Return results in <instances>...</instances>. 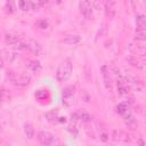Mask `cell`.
Instances as JSON below:
<instances>
[{
    "instance_id": "obj_15",
    "label": "cell",
    "mask_w": 146,
    "mask_h": 146,
    "mask_svg": "<svg viewBox=\"0 0 146 146\" xmlns=\"http://www.w3.org/2000/svg\"><path fill=\"white\" fill-rule=\"evenodd\" d=\"M75 113H76L78 120H81L82 122H90V121L92 120V116H91L89 113L84 112V111H78V112H75Z\"/></svg>"
},
{
    "instance_id": "obj_28",
    "label": "cell",
    "mask_w": 146,
    "mask_h": 146,
    "mask_svg": "<svg viewBox=\"0 0 146 146\" xmlns=\"http://www.w3.org/2000/svg\"><path fill=\"white\" fill-rule=\"evenodd\" d=\"M137 144H138V146H145V143H144V140H143L141 137H139L137 139Z\"/></svg>"
},
{
    "instance_id": "obj_23",
    "label": "cell",
    "mask_w": 146,
    "mask_h": 146,
    "mask_svg": "<svg viewBox=\"0 0 146 146\" xmlns=\"http://www.w3.org/2000/svg\"><path fill=\"white\" fill-rule=\"evenodd\" d=\"M36 25H38V27H39V29L44 30V29H47V27H48V22H47L46 19H40V21H38V22H36Z\"/></svg>"
},
{
    "instance_id": "obj_11",
    "label": "cell",
    "mask_w": 146,
    "mask_h": 146,
    "mask_svg": "<svg viewBox=\"0 0 146 146\" xmlns=\"http://www.w3.org/2000/svg\"><path fill=\"white\" fill-rule=\"evenodd\" d=\"M129 92V88L127 86V82L123 78H120L117 80V94L120 96H123V95H127Z\"/></svg>"
},
{
    "instance_id": "obj_5",
    "label": "cell",
    "mask_w": 146,
    "mask_h": 146,
    "mask_svg": "<svg viewBox=\"0 0 146 146\" xmlns=\"http://www.w3.org/2000/svg\"><path fill=\"white\" fill-rule=\"evenodd\" d=\"M79 9L81 11V14L83 15L84 18L87 19H91L92 16H94V13H92V6H91V2L89 1H81L79 2Z\"/></svg>"
},
{
    "instance_id": "obj_29",
    "label": "cell",
    "mask_w": 146,
    "mask_h": 146,
    "mask_svg": "<svg viewBox=\"0 0 146 146\" xmlns=\"http://www.w3.org/2000/svg\"><path fill=\"white\" fill-rule=\"evenodd\" d=\"M2 67V59H1V57H0V68Z\"/></svg>"
},
{
    "instance_id": "obj_4",
    "label": "cell",
    "mask_w": 146,
    "mask_h": 146,
    "mask_svg": "<svg viewBox=\"0 0 146 146\" xmlns=\"http://www.w3.org/2000/svg\"><path fill=\"white\" fill-rule=\"evenodd\" d=\"M38 140L44 145V146H50L55 143V136L52 133H50L49 131H46V130H41L39 133H38Z\"/></svg>"
},
{
    "instance_id": "obj_9",
    "label": "cell",
    "mask_w": 146,
    "mask_h": 146,
    "mask_svg": "<svg viewBox=\"0 0 146 146\" xmlns=\"http://www.w3.org/2000/svg\"><path fill=\"white\" fill-rule=\"evenodd\" d=\"M27 68H29V71L31 73L36 74V73H39L42 70V65H41V63L38 59H33V60H30L27 63Z\"/></svg>"
},
{
    "instance_id": "obj_21",
    "label": "cell",
    "mask_w": 146,
    "mask_h": 146,
    "mask_svg": "<svg viewBox=\"0 0 146 146\" xmlns=\"http://www.w3.org/2000/svg\"><path fill=\"white\" fill-rule=\"evenodd\" d=\"M5 57H6V59L7 60H9L10 63H13L16 58H17V55L15 54V52H13V51H5Z\"/></svg>"
},
{
    "instance_id": "obj_24",
    "label": "cell",
    "mask_w": 146,
    "mask_h": 146,
    "mask_svg": "<svg viewBox=\"0 0 146 146\" xmlns=\"http://www.w3.org/2000/svg\"><path fill=\"white\" fill-rule=\"evenodd\" d=\"M46 96H47V91L46 90H36V92H35V97L38 99H43Z\"/></svg>"
},
{
    "instance_id": "obj_7",
    "label": "cell",
    "mask_w": 146,
    "mask_h": 146,
    "mask_svg": "<svg viewBox=\"0 0 146 146\" xmlns=\"http://www.w3.org/2000/svg\"><path fill=\"white\" fill-rule=\"evenodd\" d=\"M112 138L115 141H121V143H129L130 141V136L128 132L121 129H114L112 132Z\"/></svg>"
},
{
    "instance_id": "obj_26",
    "label": "cell",
    "mask_w": 146,
    "mask_h": 146,
    "mask_svg": "<svg viewBox=\"0 0 146 146\" xmlns=\"http://www.w3.org/2000/svg\"><path fill=\"white\" fill-rule=\"evenodd\" d=\"M67 130H68L72 135H74V136H76V135H78V129L75 128V125H68Z\"/></svg>"
},
{
    "instance_id": "obj_12",
    "label": "cell",
    "mask_w": 146,
    "mask_h": 146,
    "mask_svg": "<svg viewBox=\"0 0 146 146\" xmlns=\"http://www.w3.org/2000/svg\"><path fill=\"white\" fill-rule=\"evenodd\" d=\"M136 25H137V30L136 31H145V27H146L145 15L139 14V15L136 16Z\"/></svg>"
},
{
    "instance_id": "obj_8",
    "label": "cell",
    "mask_w": 146,
    "mask_h": 146,
    "mask_svg": "<svg viewBox=\"0 0 146 146\" xmlns=\"http://www.w3.org/2000/svg\"><path fill=\"white\" fill-rule=\"evenodd\" d=\"M25 43H26V49H29L34 55H39L41 52V46L36 41H34V40H27V41H25Z\"/></svg>"
},
{
    "instance_id": "obj_20",
    "label": "cell",
    "mask_w": 146,
    "mask_h": 146,
    "mask_svg": "<svg viewBox=\"0 0 146 146\" xmlns=\"http://www.w3.org/2000/svg\"><path fill=\"white\" fill-rule=\"evenodd\" d=\"M18 7L22 10H30L31 9V1H18Z\"/></svg>"
},
{
    "instance_id": "obj_22",
    "label": "cell",
    "mask_w": 146,
    "mask_h": 146,
    "mask_svg": "<svg viewBox=\"0 0 146 146\" xmlns=\"http://www.w3.org/2000/svg\"><path fill=\"white\" fill-rule=\"evenodd\" d=\"M5 9L8 11V13H14L15 11V2L13 1H7L6 5H5Z\"/></svg>"
},
{
    "instance_id": "obj_14",
    "label": "cell",
    "mask_w": 146,
    "mask_h": 146,
    "mask_svg": "<svg viewBox=\"0 0 146 146\" xmlns=\"http://www.w3.org/2000/svg\"><path fill=\"white\" fill-rule=\"evenodd\" d=\"M129 62H130V64H131L132 66H135V67H137V68L143 70V68L145 67V62H144V59H140V58H138V57H130V58H129Z\"/></svg>"
},
{
    "instance_id": "obj_17",
    "label": "cell",
    "mask_w": 146,
    "mask_h": 146,
    "mask_svg": "<svg viewBox=\"0 0 146 146\" xmlns=\"http://www.w3.org/2000/svg\"><path fill=\"white\" fill-rule=\"evenodd\" d=\"M115 5V2H113V1H106V2H104V7H105V11H106V15L107 16H110V17H112L113 15H114V8H113V6Z\"/></svg>"
},
{
    "instance_id": "obj_19",
    "label": "cell",
    "mask_w": 146,
    "mask_h": 146,
    "mask_svg": "<svg viewBox=\"0 0 146 146\" xmlns=\"http://www.w3.org/2000/svg\"><path fill=\"white\" fill-rule=\"evenodd\" d=\"M128 110H129V107H128V105H127L125 103H120V104L116 106V112H117L119 114H122V115L127 114V113H128Z\"/></svg>"
},
{
    "instance_id": "obj_18",
    "label": "cell",
    "mask_w": 146,
    "mask_h": 146,
    "mask_svg": "<svg viewBox=\"0 0 146 146\" xmlns=\"http://www.w3.org/2000/svg\"><path fill=\"white\" fill-rule=\"evenodd\" d=\"M124 123L128 127H133L136 124V120L130 113H127V114H124Z\"/></svg>"
},
{
    "instance_id": "obj_2",
    "label": "cell",
    "mask_w": 146,
    "mask_h": 146,
    "mask_svg": "<svg viewBox=\"0 0 146 146\" xmlns=\"http://www.w3.org/2000/svg\"><path fill=\"white\" fill-rule=\"evenodd\" d=\"M75 99H74V88L68 86L66 88H64L63 90V98H62V103L64 106L70 107L74 104Z\"/></svg>"
},
{
    "instance_id": "obj_6",
    "label": "cell",
    "mask_w": 146,
    "mask_h": 146,
    "mask_svg": "<svg viewBox=\"0 0 146 146\" xmlns=\"http://www.w3.org/2000/svg\"><path fill=\"white\" fill-rule=\"evenodd\" d=\"M100 74L103 78V82L105 84V88L107 90L112 89V79H111V71L107 67V65H103L100 67Z\"/></svg>"
},
{
    "instance_id": "obj_27",
    "label": "cell",
    "mask_w": 146,
    "mask_h": 146,
    "mask_svg": "<svg viewBox=\"0 0 146 146\" xmlns=\"http://www.w3.org/2000/svg\"><path fill=\"white\" fill-rule=\"evenodd\" d=\"M107 139H108V135H107L105 131H103V132L100 133V140L105 143V141H107Z\"/></svg>"
},
{
    "instance_id": "obj_13",
    "label": "cell",
    "mask_w": 146,
    "mask_h": 146,
    "mask_svg": "<svg viewBox=\"0 0 146 146\" xmlns=\"http://www.w3.org/2000/svg\"><path fill=\"white\" fill-rule=\"evenodd\" d=\"M21 41V39H19V36H17V35H15V34H6L5 35V42L7 43V44H9V46H16L18 42Z\"/></svg>"
},
{
    "instance_id": "obj_25",
    "label": "cell",
    "mask_w": 146,
    "mask_h": 146,
    "mask_svg": "<svg viewBox=\"0 0 146 146\" xmlns=\"http://www.w3.org/2000/svg\"><path fill=\"white\" fill-rule=\"evenodd\" d=\"M46 117H48V120L49 121H54V120H57L56 117V113L55 112H48L47 114H46Z\"/></svg>"
},
{
    "instance_id": "obj_10",
    "label": "cell",
    "mask_w": 146,
    "mask_h": 146,
    "mask_svg": "<svg viewBox=\"0 0 146 146\" xmlns=\"http://www.w3.org/2000/svg\"><path fill=\"white\" fill-rule=\"evenodd\" d=\"M81 41V36L79 34H68V35H65V38L63 39V42L66 43V44H78L79 42Z\"/></svg>"
},
{
    "instance_id": "obj_3",
    "label": "cell",
    "mask_w": 146,
    "mask_h": 146,
    "mask_svg": "<svg viewBox=\"0 0 146 146\" xmlns=\"http://www.w3.org/2000/svg\"><path fill=\"white\" fill-rule=\"evenodd\" d=\"M10 80L11 82L17 86V87H26L30 84L31 82V76L27 74H21V75H16L13 72H10Z\"/></svg>"
},
{
    "instance_id": "obj_1",
    "label": "cell",
    "mask_w": 146,
    "mask_h": 146,
    "mask_svg": "<svg viewBox=\"0 0 146 146\" xmlns=\"http://www.w3.org/2000/svg\"><path fill=\"white\" fill-rule=\"evenodd\" d=\"M72 71H73V65H72V60L70 58H65L58 66L57 72H56V79L59 82L66 81L71 78L72 75Z\"/></svg>"
},
{
    "instance_id": "obj_16",
    "label": "cell",
    "mask_w": 146,
    "mask_h": 146,
    "mask_svg": "<svg viewBox=\"0 0 146 146\" xmlns=\"http://www.w3.org/2000/svg\"><path fill=\"white\" fill-rule=\"evenodd\" d=\"M24 133L29 139H32L34 137V128L30 123H25L24 125Z\"/></svg>"
}]
</instances>
